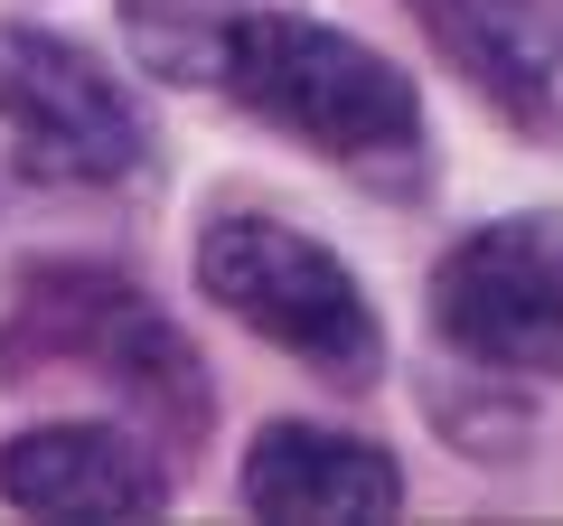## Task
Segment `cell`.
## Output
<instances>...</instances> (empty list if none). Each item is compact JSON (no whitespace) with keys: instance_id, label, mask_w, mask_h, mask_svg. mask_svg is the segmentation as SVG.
I'll return each instance as SVG.
<instances>
[{"instance_id":"4","label":"cell","mask_w":563,"mask_h":526,"mask_svg":"<svg viewBox=\"0 0 563 526\" xmlns=\"http://www.w3.org/2000/svg\"><path fill=\"white\" fill-rule=\"evenodd\" d=\"M432 329L488 376H563V217H488L432 263Z\"/></svg>"},{"instance_id":"1","label":"cell","mask_w":563,"mask_h":526,"mask_svg":"<svg viewBox=\"0 0 563 526\" xmlns=\"http://www.w3.org/2000/svg\"><path fill=\"white\" fill-rule=\"evenodd\" d=\"M217 85L273 132L310 142L320 161L357 169L376 188H422V103L404 85V66H385L347 29L291 20V10L254 0L217 39Z\"/></svg>"},{"instance_id":"7","label":"cell","mask_w":563,"mask_h":526,"mask_svg":"<svg viewBox=\"0 0 563 526\" xmlns=\"http://www.w3.org/2000/svg\"><path fill=\"white\" fill-rule=\"evenodd\" d=\"M0 498L29 517H161L169 507V461L122 424H38L0 442Z\"/></svg>"},{"instance_id":"9","label":"cell","mask_w":563,"mask_h":526,"mask_svg":"<svg viewBox=\"0 0 563 526\" xmlns=\"http://www.w3.org/2000/svg\"><path fill=\"white\" fill-rule=\"evenodd\" d=\"M244 10H254V0H122V29H132V47L161 66V76L198 85V76H217V39Z\"/></svg>"},{"instance_id":"3","label":"cell","mask_w":563,"mask_h":526,"mask_svg":"<svg viewBox=\"0 0 563 526\" xmlns=\"http://www.w3.org/2000/svg\"><path fill=\"white\" fill-rule=\"evenodd\" d=\"M85 358L95 376H113L132 405L179 414L198 424V358L179 348V329L141 302L122 273H95V263H38L20 283V320L0 329V376H38V366Z\"/></svg>"},{"instance_id":"8","label":"cell","mask_w":563,"mask_h":526,"mask_svg":"<svg viewBox=\"0 0 563 526\" xmlns=\"http://www.w3.org/2000/svg\"><path fill=\"white\" fill-rule=\"evenodd\" d=\"M244 507L254 517H310V526H357L404 507V470L376 442L329 424H263L244 451Z\"/></svg>"},{"instance_id":"5","label":"cell","mask_w":563,"mask_h":526,"mask_svg":"<svg viewBox=\"0 0 563 526\" xmlns=\"http://www.w3.org/2000/svg\"><path fill=\"white\" fill-rule=\"evenodd\" d=\"M0 132L47 188H113L151 161V122L122 76L47 29H0Z\"/></svg>"},{"instance_id":"2","label":"cell","mask_w":563,"mask_h":526,"mask_svg":"<svg viewBox=\"0 0 563 526\" xmlns=\"http://www.w3.org/2000/svg\"><path fill=\"white\" fill-rule=\"evenodd\" d=\"M198 292L225 320H244L254 339H273L282 358L320 366L329 385H376V366H385V329H376V302L357 292V273L329 244H310L301 226L263 217V207L207 217Z\"/></svg>"},{"instance_id":"6","label":"cell","mask_w":563,"mask_h":526,"mask_svg":"<svg viewBox=\"0 0 563 526\" xmlns=\"http://www.w3.org/2000/svg\"><path fill=\"white\" fill-rule=\"evenodd\" d=\"M413 20L498 122L563 142V0H413Z\"/></svg>"}]
</instances>
